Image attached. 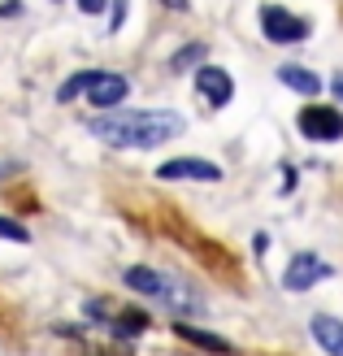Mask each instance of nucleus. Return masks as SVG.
<instances>
[{
    "label": "nucleus",
    "mask_w": 343,
    "mask_h": 356,
    "mask_svg": "<svg viewBox=\"0 0 343 356\" xmlns=\"http://www.w3.org/2000/svg\"><path fill=\"white\" fill-rule=\"evenodd\" d=\"M187 122L174 109H113L92 118V135L109 148H161L183 135Z\"/></svg>",
    "instance_id": "obj_1"
},
{
    "label": "nucleus",
    "mask_w": 343,
    "mask_h": 356,
    "mask_svg": "<svg viewBox=\"0 0 343 356\" xmlns=\"http://www.w3.org/2000/svg\"><path fill=\"white\" fill-rule=\"evenodd\" d=\"M126 287L139 291V296H148V300H157V305H166L170 313H183V317L209 309L205 296L196 291L191 282L174 278V274H157V270H148V265H131V270H126Z\"/></svg>",
    "instance_id": "obj_2"
},
{
    "label": "nucleus",
    "mask_w": 343,
    "mask_h": 356,
    "mask_svg": "<svg viewBox=\"0 0 343 356\" xmlns=\"http://www.w3.org/2000/svg\"><path fill=\"white\" fill-rule=\"evenodd\" d=\"M296 127H300V135L317 139V144H335L343 135V113L330 109V104H309V109H300Z\"/></svg>",
    "instance_id": "obj_3"
},
{
    "label": "nucleus",
    "mask_w": 343,
    "mask_h": 356,
    "mask_svg": "<svg viewBox=\"0 0 343 356\" xmlns=\"http://www.w3.org/2000/svg\"><path fill=\"white\" fill-rule=\"evenodd\" d=\"M261 31H265V40L269 44H300L304 35H309V22L296 13H287L278 5H265L261 9Z\"/></svg>",
    "instance_id": "obj_4"
},
{
    "label": "nucleus",
    "mask_w": 343,
    "mask_h": 356,
    "mask_svg": "<svg viewBox=\"0 0 343 356\" xmlns=\"http://www.w3.org/2000/svg\"><path fill=\"white\" fill-rule=\"evenodd\" d=\"M335 270L321 257H313V252H300V257H292V265H287V274H282V287L287 291H309V287H317V282H326Z\"/></svg>",
    "instance_id": "obj_5"
},
{
    "label": "nucleus",
    "mask_w": 343,
    "mask_h": 356,
    "mask_svg": "<svg viewBox=\"0 0 343 356\" xmlns=\"http://www.w3.org/2000/svg\"><path fill=\"white\" fill-rule=\"evenodd\" d=\"M157 178H166V183H218L222 170L213 161H200V156H178V161L161 165Z\"/></svg>",
    "instance_id": "obj_6"
},
{
    "label": "nucleus",
    "mask_w": 343,
    "mask_h": 356,
    "mask_svg": "<svg viewBox=\"0 0 343 356\" xmlns=\"http://www.w3.org/2000/svg\"><path fill=\"white\" fill-rule=\"evenodd\" d=\"M196 92H200L213 109H222V104L234 96V83H230V74L222 65H200V70H196Z\"/></svg>",
    "instance_id": "obj_7"
},
{
    "label": "nucleus",
    "mask_w": 343,
    "mask_h": 356,
    "mask_svg": "<svg viewBox=\"0 0 343 356\" xmlns=\"http://www.w3.org/2000/svg\"><path fill=\"white\" fill-rule=\"evenodd\" d=\"M126 92H131V87H126V79L122 74H96V83L87 87V96H92V104L96 109H118V104L126 100Z\"/></svg>",
    "instance_id": "obj_8"
},
{
    "label": "nucleus",
    "mask_w": 343,
    "mask_h": 356,
    "mask_svg": "<svg viewBox=\"0 0 343 356\" xmlns=\"http://www.w3.org/2000/svg\"><path fill=\"white\" fill-rule=\"evenodd\" d=\"M313 339L321 343V352H330V356H343V322L339 317H313Z\"/></svg>",
    "instance_id": "obj_9"
},
{
    "label": "nucleus",
    "mask_w": 343,
    "mask_h": 356,
    "mask_svg": "<svg viewBox=\"0 0 343 356\" xmlns=\"http://www.w3.org/2000/svg\"><path fill=\"white\" fill-rule=\"evenodd\" d=\"M278 79H282V87H292V92H300V96H317L321 92V79L313 74V70H304V65H282Z\"/></svg>",
    "instance_id": "obj_10"
},
{
    "label": "nucleus",
    "mask_w": 343,
    "mask_h": 356,
    "mask_svg": "<svg viewBox=\"0 0 343 356\" xmlns=\"http://www.w3.org/2000/svg\"><path fill=\"white\" fill-rule=\"evenodd\" d=\"M178 334H183L187 343H196V348H209V352H218V356H230V343L226 339H218V334H209V330H196V326H178Z\"/></svg>",
    "instance_id": "obj_11"
},
{
    "label": "nucleus",
    "mask_w": 343,
    "mask_h": 356,
    "mask_svg": "<svg viewBox=\"0 0 343 356\" xmlns=\"http://www.w3.org/2000/svg\"><path fill=\"white\" fill-rule=\"evenodd\" d=\"M96 74H100V70H83V74H74V79H70L61 92H57V100H74L79 92H87V87L96 83Z\"/></svg>",
    "instance_id": "obj_12"
},
{
    "label": "nucleus",
    "mask_w": 343,
    "mask_h": 356,
    "mask_svg": "<svg viewBox=\"0 0 343 356\" xmlns=\"http://www.w3.org/2000/svg\"><path fill=\"white\" fill-rule=\"evenodd\" d=\"M0 239H13V243H26L31 239V230L22 222H13V218H0Z\"/></svg>",
    "instance_id": "obj_13"
},
{
    "label": "nucleus",
    "mask_w": 343,
    "mask_h": 356,
    "mask_svg": "<svg viewBox=\"0 0 343 356\" xmlns=\"http://www.w3.org/2000/svg\"><path fill=\"white\" fill-rule=\"evenodd\" d=\"M200 57H205V44H191V48H183V52L170 61V70H187L191 61H200Z\"/></svg>",
    "instance_id": "obj_14"
},
{
    "label": "nucleus",
    "mask_w": 343,
    "mask_h": 356,
    "mask_svg": "<svg viewBox=\"0 0 343 356\" xmlns=\"http://www.w3.org/2000/svg\"><path fill=\"white\" fill-rule=\"evenodd\" d=\"M79 9H83V13H100L104 0H79Z\"/></svg>",
    "instance_id": "obj_15"
},
{
    "label": "nucleus",
    "mask_w": 343,
    "mask_h": 356,
    "mask_svg": "<svg viewBox=\"0 0 343 356\" xmlns=\"http://www.w3.org/2000/svg\"><path fill=\"white\" fill-rule=\"evenodd\" d=\"M166 5H170V9H187V0H166Z\"/></svg>",
    "instance_id": "obj_16"
},
{
    "label": "nucleus",
    "mask_w": 343,
    "mask_h": 356,
    "mask_svg": "<svg viewBox=\"0 0 343 356\" xmlns=\"http://www.w3.org/2000/svg\"><path fill=\"white\" fill-rule=\"evenodd\" d=\"M335 92H339V96H343V74H339V79H335Z\"/></svg>",
    "instance_id": "obj_17"
}]
</instances>
